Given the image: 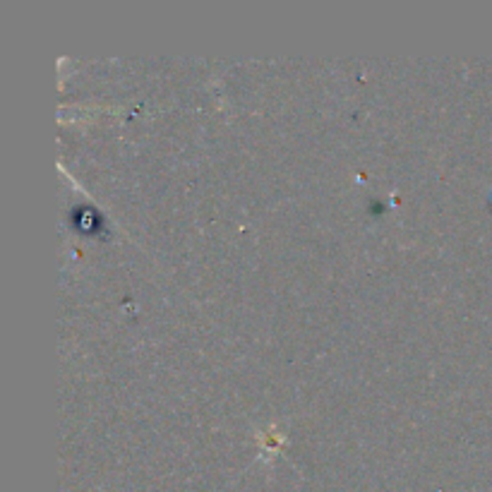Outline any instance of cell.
<instances>
[{
  "label": "cell",
  "mask_w": 492,
  "mask_h": 492,
  "mask_svg": "<svg viewBox=\"0 0 492 492\" xmlns=\"http://www.w3.org/2000/svg\"><path fill=\"white\" fill-rule=\"evenodd\" d=\"M70 224L75 226V231L84 235H99L106 231V219L92 204H77L70 211Z\"/></svg>",
  "instance_id": "cell-1"
}]
</instances>
